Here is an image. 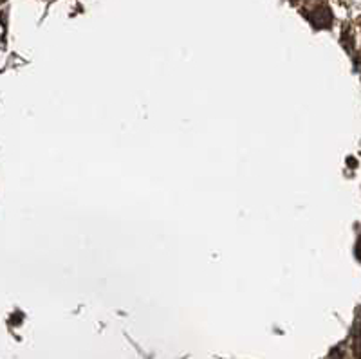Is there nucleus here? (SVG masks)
<instances>
[{
    "label": "nucleus",
    "mask_w": 361,
    "mask_h": 359,
    "mask_svg": "<svg viewBox=\"0 0 361 359\" xmlns=\"http://www.w3.org/2000/svg\"><path fill=\"white\" fill-rule=\"evenodd\" d=\"M360 258H361V244H360Z\"/></svg>",
    "instance_id": "obj_2"
},
{
    "label": "nucleus",
    "mask_w": 361,
    "mask_h": 359,
    "mask_svg": "<svg viewBox=\"0 0 361 359\" xmlns=\"http://www.w3.org/2000/svg\"><path fill=\"white\" fill-rule=\"evenodd\" d=\"M354 355L356 359H361V325L357 327L356 336H354Z\"/></svg>",
    "instance_id": "obj_1"
}]
</instances>
